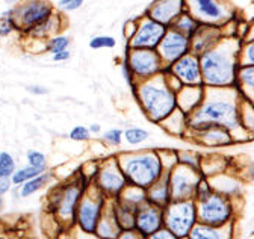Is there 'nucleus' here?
<instances>
[{
  "instance_id": "obj_1",
  "label": "nucleus",
  "mask_w": 254,
  "mask_h": 239,
  "mask_svg": "<svg viewBox=\"0 0 254 239\" xmlns=\"http://www.w3.org/2000/svg\"><path fill=\"white\" fill-rule=\"evenodd\" d=\"M239 47H232L230 41L218 43L210 50L198 56L203 86L235 88Z\"/></svg>"
},
{
  "instance_id": "obj_2",
  "label": "nucleus",
  "mask_w": 254,
  "mask_h": 239,
  "mask_svg": "<svg viewBox=\"0 0 254 239\" xmlns=\"http://www.w3.org/2000/svg\"><path fill=\"white\" fill-rule=\"evenodd\" d=\"M133 93L145 112L154 123H161L177 109L176 93L168 86L164 71L133 85Z\"/></svg>"
},
{
  "instance_id": "obj_3",
  "label": "nucleus",
  "mask_w": 254,
  "mask_h": 239,
  "mask_svg": "<svg viewBox=\"0 0 254 239\" xmlns=\"http://www.w3.org/2000/svg\"><path fill=\"white\" fill-rule=\"evenodd\" d=\"M236 102L238 99H207L204 96L201 105L194 112L186 115L188 124L198 130H204L213 126L232 130L241 123V112Z\"/></svg>"
},
{
  "instance_id": "obj_4",
  "label": "nucleus",
  "mask_w": 254,
  "mask_h": 239,
  "mask_svg": "<svg viewBox=\"0 0 254 239\" xmlns=\"http://www.w3.org/2000/svg\"><path fill=\"white\" fill-rule=\"evenodd\" d=\"M124 174L127 179L142 189L150 188L162 176V162L157 155L148 153L135 158H129L123 164Z\"/></svg>"
},
{
  "instance_id": "obj_5",
  "label": "nucleus",
  "mask_w": 254,
  "mask_h": 239,
  "mask_svg": "<svg viewBox=\"0 0 254 239\" xmlns=\"http://www.w3.org/2000/svg\"><path fill=\"white\" fill-rule=\"evenodd\" d=\"M126 64L129 65L135 82L150 79L162 73L165 65L156 49H130L127 53Z\"/></svg>"
},
{
  "instance_id": "obj_6",
  "label": "nucleus",
  "mask_w": 254,
  "mask_h": 239,
  "mask_svg": "<svg viewBox=\"0 0 254 239\" xmlns=\"http://www.w3.org/2000/svg\"><path fill=\"white\" fill-rule=\"evenodd\" d=\"M197 209L195 204L189 200L174 201L168 206L164 214V221L167 224V230H170L177 238H186L188 233L195 226Z\"/></svg>"
},
{
  "instance_id": "obj_7",
  "label": "nucleus",
  "mask_w": 254,
  "mask_h": 239,
  "mask_svg": "<svg viewBox=\"0 0 254 239\" xmlns=\"http://www.w3.org/2000/svg\"><path fill=\"white\" fill-rule=\"evenodd\" d=\"M8 14L12 17L17 29L21 27L29 32L32 27L46 21L53 14V8L46 0H27L26 3L11 9Z\"/></svg>"
},
{
  "instance_id": "obj_8",
  "label": "nucleus",
  "mask_w": 254,
  "mask_h": 239,
  "mask_svg": "<svg viewBox=\"0 0 254 239\" xmlns=\"http://www.w3.org/2000/svg\"><path fill=\"white\" fill-rule=\"evenodd\" d=\"M197 215L201 224L219 227L229 221L232 215V206L224 195L210 194L207 198L200 201Z\"/></svg>"
},
{
  "instance_id": "obj_9",
  "label": "nucleus",
  "mask_w": 254,
  "mask_h": 239,
  "mask_svg": "<svg viewBox=\"0 0 254 239\" xmlns=\"http://www.w3.org/2000/svg\"><path fill=\"white\" fill-rule=\"evenodd\" d=\"M156 49L164 65L168 67L173 62H176L179 58L190 52V38L174 31V29H167L164 38L161 40V43H159Z\"/></svg>"
},
{
  "instance_id": "obj_10",
  "label": "nucleus",
  "mask_w": 254,
  "mask_h": 239,
  "mask_svg": "<svg viewBox=\"0 0 254 239\" xmlns=\"http://www.w3.org/2000/svg\"><path fill=\"white\" fill-rule=\"evenodd\" d=\"M170 73H173L183 86H203L201 71H200V61L198 56L194 53H186L185 56L179 58L176 62L165 67Z\"/></svg>"
},
{
  "instance_id": "obj_11",
  "label": "nucleus",
  "mask_w": 254,
  "mask_h": 239,
  "mask_svg": "<svg viewBox=\"0 0 254 239\" xmlns=\"http://www.w3.org/2000/svg\"><path fill=\"white\" fill-rule=\"evenodd\" d=\"M168 26H164L151 18H144L138 26L130 41V49H156L164 38Z\"/></svg>"
},
{
  "instance_id": "obj_12",
  "label": "nucleus",
  "mask_w": 254,
  "mask_h": 239,
  "mask_svg": "<svg viewBox=\"0 0 254 239\" xmlns=\"http://www.w3.org/2000/svg\"><path fill=\"white\" fill-rule=\"evenodd\" d=\"M200 180V177L188 167L176 168L170 177V194L174 201L189 200V197L195 192V186Z\"/></svg>"
},
{
  "instance_id": "obj_13",
  "label": "nucleus",
  "mask_w": 254,
  "mask_h": 239,
  "mask_svg": "<svg viewBox=\"0 0 254 239\" xmlns=\"http://www.w3.org/2000/svg\"><path fill=\"white\" fill-rule=\"evenodd\" d=\"M185 8V0H157L148 11V18L164 26H171V23L186 11Z\"/></svg>"
},
{
  "instance_id": "obj_14",
  "label": "nucleus",
  "mask_w": 254,
  "mask_h": 239,
  "mask_svg": "<svg viewBox=\"0 0 254 239\" xmlns=\"http://www.w3.org/2000/svg\"><path fill=\"white\" fill-rule=\"evenodd\" d=\"M221 32L213 24H200L195 34L190 37V53L197 56L203 55L204 52L210 50L213 46L219 43Z\"/></svg>"
},
{
  "instance_id": "obj_15",
  "label": "nucleus",
  "mask_w": 254,
  "mask_h": 239,
  "mask_svg": "<svg viewBox=\"0 0 254 239\" xmlns=\"http://www.w3.org/2000/svg\"><path fill=\"white\" fill-rule=\"evenodd\" d=\"M102 207H103V198L94 200V198H85L80 203L79 207V224L83 232L94 233L97 229L100 215H102Z\"/></svg>"
},
{
  "instance_id": "obj_16",
  "label": "nucleus",
  "mask_w": 254,
  "mask_h": 239,
  "mask_svg": "<svg viewBox=\"0 0 254 239\" xmlns=\"http://www.w3.org/2000/svg\"><path fill=\"white\" fill-rule=\"evenodd\" d=\"M162 221H164L162 211L154 206H147L144 209H139V212L135 217V226L144 236H150L154 232H157L162 226Z\"/></svg>"
},
{
  "instance_id": "obj_17",
  "label": "nucleus",
  "mask_w": 254,
  "mask_h": 239,
  "mask_svg": "<svg viewBox=\"0 0 254 239\" xmlns=\"http://www.w3.org/2000/svg\"><path fill=\"white\" fill-rule=\"evenodd\" d=\"M204 99V86H182L176 93L177 109L185 115L194 112Z\"/></svg>"
},
{
  "instance_id": "obj_18",
  "label": "nucleus",
  "mask_w": 254,
  "mask_h": 239,
  "mask_svg": "<svg viewBox=\"0 0 254 239\" xmlns=\"http://www.w3.org/2000/svg\"><path fill=\"white\" fill-rule=\"evenodd\" d=\"M192 3L200 23L203 21L204 24H213L222 21L226 17V11L218 0H192Z\"/></svg>"
},
{
  "instance_id": "obj_19",
  "label": "nucleus",
  "mask_w": 254,
  "mask_h": 239,
  "mask_svg": "<svg viewBox=\"0 0 254 239\" xmlns=\"http://www.w3.org/2000/svg\"><path fill=\"white\" fill-rule=\"evenodd\" d=\"M99 182L103 191L111 192V194H118L126 185V179H124V174L118 170V167L112 162V164H108L100 171Z\"/></svg>"
},
{
  "instance_id": "obj_20",
  "label": "nucleus",
  "mask_w": 254,
  "mask_h": 239,
  "mask_svg": "<svg viewBox=\"0 0 254 239\" xmlns=\"http://www.w3.org/2000/svg\"><path fill=\"white\" fill-rule=\"evenodd\" d=\"M79 198H80V189L76 185L68 186L65 191H64V194L59 200V206H58L59 215L64 218H71L74 215Z\"/></svg>"
},
{
  "instance_id": "obj_21",
  "label": "nucleus",
  "mask_w": 254,
  "mask_h": 239,
  "mask_svg": "<svg viewBox=\"0 0 254 239\" xmlns=\"http://www.w3.org/2000/svg\"><path fill=\"white\" fill-rule=\"evenodd\" d=\"M201 23L197 20V18H194V15H190L189 12H182L173 23H171V29H174V31H177V32H180V34H183V35H186L188 38H190L194 34H195V31L198 29V26H200Z\"/></svg>"
},
{
  "instance_id": "obj_22",
  "label": "nucleus",
  "mask_w": 254,
  "mask_h": 239,
  "mask_svg": "<svg viewBox=\"0 0 254 239\" xmlns=\"http://www.w3.org/2000/svg\"><path fill=\"white\" fill-rule=\"evenodd\" d=\"M189 239H229V233L226 230H219L218 227L198 224L190 229L188 233Z\"/></svg>"
},
{
  "instance_id": "obj_23",
  "label": "nucleus",
  "mask_w": 254,
  "mask_h": 239,
  "mask_svg": "<svg viewBox=\"0 0 254 239\" xmlns=\"http://www.w3.org/2000/svg\"><path fill=\"white\" fill-rule=\"evenodd\" d=\"M103 239H117L118 232H120V224L115 218V215H112L111 218H103L99 220L97 229H95Z\"/></svg>"
},
{
  "instance_id": "obj_24",
  "label": "nucleus",
  "mask_w": 254,
  "mask_h": 239,
  "mask_svg": "<svg viewBox=\"0 0 254 239\" xmlns=\"http://www.w3.org/2000/svg\"><path fill=\"white\" fill-rule=\"evenodd\" d=\"M203 133V138L207 141V144H213V145H219V144H227L230 142V135H229V130L224 129V127H209V129H204L201 130Z\"/></svg>"
},
{
  "instance_id": "obj_25",
  "label": "nucleus",
  "mask_w": 254,
  "mask_h": 239,
  "mask_svg": "<svg viewBox=\"0 0 254 239\" xmlns=\"http://www.w3.org/2000/svg\"><path fill=\"white\" fill-rule=\"evenodd\" d=\"M49 180V176L47 174H40L34 179H30V180L24 182L23 186H21V191H20V195L21 197H29L32 194H35L37 191H40Z\"/></svg>"
},
{
  "instance_id": "obj_26",
  "label": "nucleus",
  "mask_w": 254,
  "mask_h": 239,
  "mask_svg": "<svg viewBox=\"0 0 254 239\" xmlns=\"http://www.w3.org/2000/svg\"><path fill=\"white\" fill-rule=\"evenodd\" d=\"M44 168H38V167H26V168H21L18 171H14V174L11 176V182L14 185H20V183H24L30 179H34L40 174H43Z\"/></svg>"
},
{
  "instance_id": "obj_27",
  "label": "nucleus",
  "mask_w": 254,
  "mask_h": 239,
  "mask_svg": "<svg viewBox=\"0 0 254 239\" xmlns=\"http://www.w3.org/2000/svg\"><path fill=\"white\" fill-rule=\"evenodd\" d=\"M150 188H151V191H150V200L151 201H154L156 204H164L168 201L170 186L167 182H162V183L154 182Z\"/></svg>"
},
{
  "instance_id": "obj_28",
  "label": "nucleus",
  "mask_w": 254,
  "mask_h": 239,
  "mask_svg": "<svg viewBox=\"0 0 254 239\" xmlns=\"http://www.w3.org/2000/svg\"><path fill=\"white\" fill-rule=\"evenodd\" d=\"M15 171V162L8 152L0 153V179L11 177Z\"/></svg>"
},
{
  "instance_id": "obj_29",
  "label": "nucleus",
  "mask_w": 254,
  "mask_h": 239,
  "mask_svg": "<svg viewBox=\"0 0 254 239\" xmlns=\"http://www.w3.org/2000/svg\"><path fill=\"white\" fill-rule=\"evenodd\" d=\"M124 138L129 144L136 145V144L144 142L148 138V132L144 130V129H139V127H130V129H127L124 132Z\"/></svg>"
},
{
  "instance_id": "obj_30",
  "label": "nucleus",
  "mask_w": 254,
  "mask_h": 239,
  "mask_svg": "<svg viewBox=\"0 0 254 239\" xmlns=\"http://www.w3.org/2000/svg\"><path fill=\"white\" fill-rule=\"evenodd\" d=\"M117 41L115 38L112 37H106V35H102V37H95L89 41V47L91 49H95V50H99V49H112L115 47Z\"/></svg>"
},
{
  "instance_id": "obj_31",
  "label": "nucleus",
  "mask_w": 254,
  "mask_h": 239,
  "mask_svg": "<svg viewBox=\"0 0 254 239\" xmlns=\"http://www.w3.org/2000/svg\"><path fill=\"white\" fill-rule=\"evenodd\" d=\"M70 46V40L67 37H53L49 44H47V50L52 52V53H58V52H62V50H67Z\"/></svg>"
},
{
  "instance_id": "obj_32",
  "label": "nucleus",
  "mask_w": 254,
  "mask_h": 239,
  "mask_svg": "<svg viewBox=\"0 0 254 239\" xmlns=\"http://www.w3.org/2000/svg\"><path fill=\"white\" fill-rule=\"evenodd\" d=\"M15 29H17V26H15L12 17H11L8 12H5L2 17H0V37H6V35H9L11 32L15 31Z\"/></svg>"
},
{
  "instance_id": "obj_33",
  "label": "nucleus",
  "mask_w": 254,
  "mask_h": 239,
  "mask_svg": "<svg viewBox=\"0 0 254 239\" xmlns=\"http://www.w3.org/2000/svg\"><path fill=\"white\" fill-rule=\"evenodd\" d=\"M27 162L30 167H38V168H44L46 167V156L37 150H30L27 153Z\"/></svg>"
},
{
  "instance_id": "obj_34",
  "label": "nucleus",
  "mask_w": 254,
  "mask_h": 239,
  "mask_svg": "<svg viewBox=\"0 0 254 239\" xmlns=\"http://www.w3.org/2000/svg\"><path fill=\"white\" fill-rule=\"evenodd\" d=\"M70 138L73 141H86V139H89V130L85 126H76L70 132Z\"/></svg>"
},
{
  "instance_id": "obj_35",
  "label": "nucleus",
  "mask_w": 254,
  "mask_h": 239,
  "mask_svg": "<svg viewBox=\"0 0 254 239\" xmlns=\"http://www.w3.org/2000/svg\"><path fill=\"white\" fill-rule=\"evenodd\" d=\"M123 138V132L120 129H111L105 133V141H108L112 145H120Z\"/></svg>"
},
{
  "instance_id": "obj_36",
  "label": "nucleus",
  "mask_w": 254,
  "mask_h": 239,
  "mask_svg": "<svg viewBox=\"0 0 254 239\" xmlns=\"http://www.w3.org/2000/svg\"><path fill=\"white\" fill-rule=\"evenodd\" d=\"M83 5V0H59V8L64 11H74Z\"/></svg>"
},
{
  "instance_id": "obj_37",
  "label": "nucleus",
  "mask_w": 254,
  "mask_h": 239,
  "mask_svg": "<svg viewBox=\"0 0 254 239\" xmlns=\"http://www.w3.org/2000/svg\"><path fill=\"white\" fill-rule=\"evenodd\" d=\"M150 239H179V238L176 235H173L170 230H161V229H159L157 232L150 235Z\"/></svg>"
},
{
  "instance_id": "obj_38",
  "label": "nucleus",
  "mask_w": 254,
  "mask_h": 239,
  "mask_svg": "<svg viewBox=\"0 0 254 239\" xmlns=\"http://www.w3.org/2000/svg\"><path fill=\"white\" fill-rule=\"evenodd\" d=\"M27 91L30 94H35V96H44L49 93V89L44 88V86H40V85H29L27 86Z\"/></svg>"
},
{
  "instance_id": "obj_39",
  "label": "nucleus",
  "mask_w": 254,
  "mask_h": 239,
  "mask_svg": "<svg viewBox=\"0 0 254 239\" xmlns=\"http://www.w3.org/2000/svg\"><path fill=\"white\" fill-rule=\"evenodd\" d=\"M11 177H3V179H0V195H3L6 194L9 189H11Z\"/></svg>"
},
{
  "instance_id": "obj_40",
  "label": "nucleus",
  "mask_w": 254,
  "mask_h": 239,
  "mask_svg": "<svg viewBox=\"0 0 254 239\" xmlns=\"http://www.w3.org/2000/svg\"><path fill=\"white\" fill-rule=\"evenodd\" d=\"M52 59L55 62H64V61H67V59H70V52L68 50H62V52L53 53Z\"/></svg>"
},
{
  "instance_id": "obj_41",
  "label": "nucleus",
  "mask_w": 254,
  "mask_h": 239,
  "mask_svg": "<svg viewBox=\"0 0 254 239\" xmlns=\"http://www.w3.org/2000/svg\"><path fill=\"white\" fill-rule=\"evenodd\" d=\"M120 239H139V238H138V235L133 233V232H124V233L120 236Z\"/></svg>"
},
{
  "instance_id": "obj_42",
  "label": "nucleus",
  "mask_w": 254,
  "mask_h": 239,
  "mask_svg": "<svg viewBox=\"0 0 254 239\" xmlns=\"http://www.w3.org/2000/svg\"><path fill=\"white\" fill-rule=\"evenodd\" d=\"M88 130L92 132V133H99V132H100V126H99V124H92Z\"/></svg>"
},
{
  "instance_id": "obj_43",
  "label": "nucleus",
  "mask_w": 254,
  "mask_h": 239,
  "mask_svg": "<svg viewBox=\"0 0 254 239\" xmlns=\"http://www.w3.org/2000/svg\"><path fill=\"white\" fill-rule=\"evenodd\" d=\"M2 207H3V197L0 195V211H2Z\"/></svg>"
},
{
  "instance_id": "obj_44",
  "label": "nucleus",
  "mask_w": 254,
  "mask_h": 239,
  "mask_svg": "<svg viewBox=\"0 0 254 239\" xmlns=\"http://www.w3.org/2000/svg\"><path fill=\"white\" fill-rule=\"evenodd\" d=\"M6 3H15V2H18V0H5Z\"/></svg>"
},
{
  "instance_id": "obj_45",
  "label": "nucleus",
  "mask_w": 254,
  "mask_h": 239,
  "mask_svg": "<svg viewBox=\"0 0 254 239\" xmlns=\"http://www.w3.org/2000/svg\"><path fill=\"white\" fill-rule=\"evenodd\" d=\"M183 239H186V238H183Z\"/></svg>"
}]
</instances>
